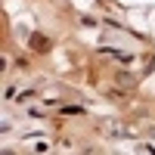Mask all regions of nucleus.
Wrapping results in <instances>:
<instances>
[{"label":"nucleus","instance_id":"nucleus-1","mask_svg":"<svg viewBox=\"0 0 155 155\" xmlns=\"http://www.w3.org/2000/svg\"><path fill=\"white\" fill-rule=\"evenodd\" d=\"M31 50L34 53H50L53 44H50V37H44V34H31Z\"/></svg>","mask_w":155,"mask_h":155},{"label":"nucleus","instance_id":"nucleus-3","mask_svg":"<svg viewBox=\"0 0 155 155\" xmlns=\"http://www.w3.org/2000/svg\"><path fill=\"white\" fill-rule=\"evenodd\" d=\"M65 112H68V115H81L84 109H81V106H65Z\"/></svg>","mask_w":155,"mask_h":155},{"label":"nucleus","instance_id":"nucleus-2","mask_svg":"<svg viewBox=\"0 0 155 155\" xmlns=\"http://www.w3.org/2000/svg\"><path fill=\"white\" fill-rule=\"evenodd\" d=\"M118 81H121V84H130L134 78H130V71H118Z\"/></svg>","mask_w":155,"mask_h":155},{"label":"nucleus","instance_id":"nucleus-4","mask_svg":"<svg viewBox=\"0 0 155 155\" xmlns=\"http://www.w3.org/2000/svg\"><path fill=\"white\" fill-rule=\"evenodd\" d=\"M3 155H16V152H9V149H6V152H3Z\"/></svg>","mask_w":155,"mask_h":155}]
</instances>
